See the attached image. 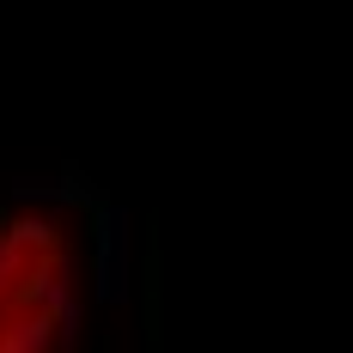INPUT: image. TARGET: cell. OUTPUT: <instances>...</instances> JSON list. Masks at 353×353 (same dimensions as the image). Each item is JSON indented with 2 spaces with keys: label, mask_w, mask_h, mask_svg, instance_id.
Segmentation results:
<instances>
[{
  "label": "cell",
  "mask_w": 353,
  "mask_h": 353,
  "mask_svg": "<svg viewBox=\"0 0 353 353\" xmlns=\"http://www.w3.org/2000/svg\"><path fill=\"white\" fill-rule=\"evenodd\" d=\"M92 299L128 305L134 299V256H128V208L98 201V244H92Z\"/></svg>",
  "instance_id": "1"
}]
</instances>
